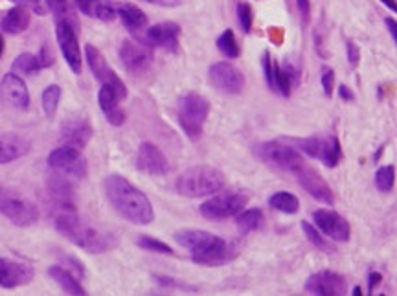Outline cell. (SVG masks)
<instances>
[{"instance_id": "6da1fadb", "label": "cell", "mask_w": 397, "mask_h": 296, "mask_svg": "<svg viewBox=\"0 0 397 296\" xmlns=\"http://www.w3.org/2000/svg\"><path fill=\"white\" fill-rule=\"evenodd\" d=\"M53 225L70 243L90 254H101L116 247V239L83 223L74 202L53 205Z\"/></svg>"}, {"instance_id": "7a4b0ae2", "label": "cell", "mask_w": 397, "mask_h": 296, "mask_svg": "<svg viewBox=\"0 0 397 296\" xmlns=\"http://www.w3.org/2000/svg\"><path fill=\"white\" fill-rule=\"evenodd\" d=\"M107 201L114 210L132 225H149L155 221V210L149 197L122 175H109L103 181Z\"/></svg>"}, {"instance_id": "3957f363", "label": "cell", "mask_w": 397, "mask_h": 296, "mask_svg": "<svg viewBox=\"0 0 397 296\" xmlns=\"http://www.w3.org/2000/svg\"><path fill=\"white\" fill-rule=\"evenodd\" d=\"M175 241L191 252V259L198 265L218 267L237 256V249L234 245L206 230H179L175 232Z\"/></svg>"}, {"instance_id": "277c9868", "label": "cell", "mask_w": 397, "mask_h": 296, "mask_svg": "<svg viewBox=\"0 0 397 296\" xmlns=\"http://www.w3.org/2000/svg\"><path fill=\"white\" fill-rule=\"evenodd\" d=\"M225 182H227V179H225L221 169L201 164V166L189 167L184 173H180L175 182V190L180 195L195 199V197L218 193L219 190H222Z\"/></svg>"}, {"instance_id": "5b68a950", "label": "cell", "mask_w": 397, "mask_h": 296, "mask_svg": "<svg viewBox=\"0 0 397 296\" xmlns=\"http://www.w3.org/2000/svg\"><path fill=\"white\" fill-rule=\"evenodd\" d=\"M208 115L210 101L204 96L197 94V92H188L179 100V109H177L179 124L191 140H198L203 136L204 122Z\"/></svg>"}, {"instance_id": "8992f818", "label": "cell", "mask_w": 397, "mask_h": 296, "mask_svg": "<svg viewBox=\"0 0 397 296\" xmlns=\"http://www.w3.org/2000/svg\"><path fill=\"white\" fill-rule=\"evenodd\" d=\"M256 155L267 166L284 173H291V175H294L305 164V158L302 157V153L294 146L282 142V140H270V142L256 146Z\"/></svg>"}, {"instance_id": "52a82bcc", "label": "cell", "mask_w": 397, "mask_h": 296, "mask_svg": "<svg viewBox=\"0 0 397 296\" xmlns=\"http://www.w3.org/2000/svg\"><path fill=\"white\" fill-rule=\"evenodd\" d=\"M0 214L17 226H32L39 221V208L0 184Z\"/></svg>"}, {"instance_id": "ba28073f", "label": "cell", "mask_w": 397, "mask_h": 296, "mask_svg": "<svg viewBox=\"0 0 397 296\" xmlns=\"http://www.w3.org/2000/svg\"><path fill=\"white\" fill-rule=\"evenodd\" d=\"M248 205V195L241 191H227V193H213L208 201L198 206V212L204 219L222 221L228 217H236L245 206Z\"/></svg>"}, {"instance_id": "9c48e42d", "label": "cell", "mask_w": 397, "mask_h": 296, "mask_svg": "<svg viewBox=\"0 0 397 296\" xmlns=\"http://www.w3.org/2000/svg\"><path fill=\"white\" fill-rule=\"evenodd\" d=\"M294 148L300 153H305L311 158H318L324 166L336 167L342 158L341 142L336 136H311V139L294 140Z\"/></svg>"}, {"instance_id": "30bf717a", "label": "cell", "mask_w": 397, "mask_h": 296, "mask_svg": "<svg viewBox=\"0 0 397 296\" xmlns=\"http://www.w3.org/2000/svg\"><path fill=\"white\" fill-rule=\"evenodd\" d=\"M48 166L56 173H61L68 179H83L89 172L87 158L83 157L81 149L70 148V146H61V148L53 149L52 153L48 155Z\"/></svg>"}, {"instance_id": "8fae6325", "label": "cell", "mask_w": 397, "mask_h": 296, "mask_svg": "<svg viewBox=\"0 0 397 296\" xmlns=\"http://www.w3.org/2000/svg\"><path fill=\"white\" fill-rule=\"evenodd\" d=\"M56 35L66 65L70 67V70L74 72V74H81L83 59H81V50H80V43H77V34H76V26H74V20L72 19L57 20Z\"/></svg>"}, {"instance_id": "7c38bea8", "label": "cell", "mask_w": 397, "mask_h": 296, "mask_svg": "<svg viewBox=\"0 0 397 296\" xmlns=\"http://www.w3.org/2000/svg\"><path fill=\"white\" fill-rule=\"evenodd\" d=\"M210 82L219 92L228 96L241 94L245 89V76L243 72L230 61L213 63L210 67Z\"/></svg>"}, {"instance_id": "4fadbf2b", "label": "cell", "mask_w": 397, "mask_h": 296, "mask_svg": "<svg viewBox=\"0 0 397 296\" xmlns=\"http://www.w3.org/2000/svg\"><path fill=\"white\" fill-rule=\"evenodd\" d=\"M85 59L89 63L90 72L94 74V77L98 79L101 85H111L113 89H116V92L120 94V98H127V89L125 83L118 77V74L109 67V63L105 61L103 53L99 52L94 44H87L85 46Z\"/></svg>"}, {"instance_id": "5bb4252c", "label": "cell", "mask_w": 397, "mask_h": 296, "mask_svg": "<svg viewBox=\"0 0 397 296\" xmlns=\"http://www.w3.org/2000/svg\"><path fill=\"white\" fill-rule=\"evenodd\" d=\"M298 184L308 191L309 195L317 201L324 202V205H333L335 202V195H333V190L331 186L324 181L320 173L315 169L313 166H309L308 162L303 164L296 173H294Z\"/></svg>"}, {"instance_id": "9a60e30c", "label": "cell", "mask_w": 397, "mask_h": 296, "mask_svg": "<svg viewBox=\"0 0 397 296\" xmlns=\"http://www.w3.org/2000/svg\"><path fill=\"white\" fill-rule=\"evenodd\" d=\"M305 292L320 296H342L348 292V280L335 271H320L308 278Z\"/></svg>"}, {"instance_id": "2e32d148", "label": "cell", "mask_w": 397, "mask_h": 296, "mask_svg": "<svg viewBox=\"0 0 397 296\" xmlns=\"http://www.w3.org/2000/svg\"><path fill=\"white\" fill-rule=\"evenodd\" d=\"M313 221L322 234L333 241H350L351 226L341 214L322 208V210L313 212Z\"/></svg>"}, {"instance_id": "e0dca14e", "label": "cell", "mask_w": 397, "mask_h": 296, "mask_svg": "<svg viewBox=\"0 0 397 296\" xmlns=\"http://www.w3.org/2000/svg\"><path fill=\"white\" fill-rule=\"evenodd\" d=\"M137 166L140 172L147 173V175H168L171 169L170 162L160 151V148L151 142L140 143L137 155Z\"/></svg>"}, {"instance_id": "ac0fdd59", "label": "cell", "mask_w": 397, "mask_h": 296, "mask_svg": "<svg viewBox=\"0 0 397 296\" xmlns=\"http://www.w3.org/2000/svg\"><path fill=\"white\" fill-rule=\"evenodd\" d=\"M33 276H35V271L28 263L11 258H0V287L15 289V287L28 285Z\"/></svg>"}, {"instance_id": "d6986e66", "label": "cell", "mask_w": 397, "mask_h": 296, "mask_svg": "<svg viewBox=\"0 0 397 296\" xmlns=\"http://www.w3.org/2000/svg\"><path fill=\"white\" fill-rule=\"evenodd\" d=\"M120 59H122L123 67L127 68L132 74H140L147 70L151 65V50L146 43H134V41H123L120 46Z\"/></svg>"}, {"instance_id": "ffe728a7", "label": "cell", "mask_w": 397, "mask_h": 296, "mask_svg": "<svg viewBox=\"0 0 397 296\" xmlns=\"http://www.w3.org/2000/svg\"><path fill=\"white\" fill-rule=\"evenodd\" d=\"M0 96L8 105L15 107L19 110H26L30 107V92L26 89V83L19 77V74L10 72L2 77L0 82Z\"/></svg>"}, {"instance_id": "44dd1931", "label": "cell", "mask_w": 397, "mask_h": 296, "mask_svg": "<svg viewBox=\"0 0 397 296\" xmlns=\"http://www.w3.org/2000/svg\"><path fill=\"white\" fill-rule=\"evenodd\" d=\"M179 37H180L179 24L171 22V20H165V22H158L147 30L146 44L147 46H158V48H164V50L175 52L177 48H179Z\"/></svg>"}, {"instance_id": "7402d4cb", "label": "cell", "mask_w": 397, "mask_h": 296, "mask_svg": "<svg viewBox=\"0 0 397 296\" xmlns=\"http://www.w3.org/2000/svg\"><path fill=\"white\" fill-rule=\"evenodd\" d=\"M59 140L63 146L83 149L92 139V127L85 118H70L63 122L61 131H59Z\"/></svg>"}, {"instance_id": "603a6c76", "label": "cell", "mask_w": 397, "mask_h": 296, "mask_svg": "<svg viewBox=\"0 0 397 296\" xmlns=\"http://www.w3.org/2000/svg\"><path fill=\"white\" fill-rule=\"evenodd\" d=\"M120 94L116 92V89H113L111 85H101L98 92V103L101 112L105 115L107 122L114 127L125 124V112L120 107Z\"/></svg>"}, {"instance_id": "cb8c5ba5", "label": "cell", "mask_w": 397, "mask_h": 296, "mask_svg": "<svg viewBox=\"0 0 397 296\" xmlns=\"http://www.w3.org/2000/svg\"><path fill=\"white\" fill-rule=\"evenodd\" d=\"M48 274H50V278H52L57 285L61 287V291H65L66 295H72V296L87 295L85 287L81 285L76 274L72 273V271H68V269L61 267V265H52V267L48 269Z\"/></svg>"}, {"instance_id": "d4e9b609", "label": "cell", "mask_w": 397, "mask_h": 296, "mask_svg": "<svg viewBox=\"0 0 397 296\" xmlns=\"http://www.w3.org/2000/svg\"><path fill=\"white\" fill-rule=\"evenodd\" d=\"M28 142L17 134H2L0 136V164L13 162L28 153Z\"/></svg>"}, {"instance_id": "484cf974", "label": "cell", "mask_w": 397, "mask_h": 296, "mask_svg": "<svg viewBox=\"0 0 397 296\" xmlns=\"http://www.w3.org/2000/svg\"><path fill=\"white\" fill-rule=\"evenodd\" d=\"M32 15L24 6H15L10 11H6L2 20H0V28L4 30L6 34H23L24 30H28Z\"/></svg>"}, {"instance_id": "4316f807", "label": "cell", "mask_w": 397, "mask_h": 296, "mask_svg": "<svg viewBox=\"0 0 397 296\" xmlns=\"http://www.w3.org/2000/svg\"><path fill=\"white\" fill-rule=\"evenodd\" d=\"M116 15L122 19L123 26L129 32H138L147 26V15L134 4H120L116 8Z\"/></svg>"}, {"instance_id": "83f0119b", "label": "cell", "mask_w": 397, "mask_h": 296, "mask_svg": "<svg viewBox=\"0 0 397 296\" xmlns=\"http://www.w3.org/2000/svg\"><path fill=\"white\" fill-rule=\"evenodd\" d=\"M48 191L52 195L53 205L57 202H74V188H72L68 177L56 173L52 177L48 179Z\"/></svg>"}, {"instance_id": "f1b7e54d", "label": "cell", "mask_w": 397, "mask_h": 296, "mask_svg": "<svg viewBox=\"0 0 397 296\" xmlns=\"http://www.w3.org/2000/svg\"><path fill=\"white\" fill-rule=\"evenodd\" d=\"M263 212L258 210V208L241 210L236 215V225L237 229L241 230L243 234H248V232H254V230L261 229V226H263Z\"/></svg>"}, {"instance_id": "f546056e", "label": "cell", "mask_w": 397, "mask_h": 296, "mask_svg": "<svg viewBox=\"0 0 397 296\" xmlns=\"http://www.w3.org/2000/svg\"><path fill=\"white\" fill-rule=\"evenodd\" d=\"M15 74H26V76H32V74H37L39 70H43V63L39 59V53H30L24 52L20 53L19 58L15 59L13 65H11Z\"/></svg>"}, {"instance_id": "4dcf8cb0", "label": "cell", "mask_w": 397, "mask_h": 296, "mask_svg": "<svg viewBox=\"0 0 397 296\" xmlns=\"http://www.w3.org/2000/svg\"><path fill=\"white\" fill-rule=\"evenodd\" d=\"M269 205L282 214H296L298 208H300L298 197L289 193V191H276L275 195L269 199Z\"/></svg>"}, {"instance_id": "1f68e13d", "label": "cell", "mask_w": 397, "mask_h": 296, "mask_svg": "<svg viewBox=\"0 0 397 296\" xmlns=\"http://www.w3.org/2000/svg\"><path fill=\"white\" fill-rule=\"evenodd\" d=\"M270 91L278 92L279 96H284V98H289L291 96V91H293V83L289 79L287 72L284 70V67L276 63L272 59V86H270Z\"/></svg>"}, {"instance_id": "d6a6232c", "label": "cell", "mask_w": 397, "mask_h": 296, "mask_svg": "<svg viewBox=\"0 0 397 296\" xmlns=\"http://www.w3.org/2000/svg\"><path fill=\"white\" fill-rule=\"evenodd\" d=\"M218 48L219 52L228 59H237L239 58V53H241V48L237 44V39L234 35L232 30H225L218 39Z\"/></svg>"}, {"instance_id": "836d02e7", "label": "cell", "mask_w": 397, "mask_h": 296, "mask_svg": "<svg viewBox=\"0 0 397 296\" xmlns=\"http://www.w3.org/2000/svg\"><path fill=\"white\" fill-rule=\"evenodd\" d=\"M302 230H303V234L308 236V239L311 241L315 247H317L318 250H324V252H333V245L327 241L324 236H322V232L320 230L317 229V226H313L309 221H302Z\"/></svg>"}, {"instance_id": "e575fe53", "label": "cell", "mask_w": 397, "mask_h": 296, "mask_svg": "<svg viewBox=\"0 0 397 296\" xmlns=\"http://www.w3.org/2000/svg\"><path fill=\"white\" fill-rule=\"evenodd\" d=\"M59 100H61V86L50 85L44 89L43 92V109L46 112L48 118H53L59 107Z\"/></svg>"}, {"instance_id": "d590c367", "label": "cell", "mask_w": 397, "mask_h": 296, "mask_svg": "<svg viewBox=\"0 0 397 296\" xmlns=\"http://www.w3.org/2000/svg\"><path fill=\"white\" fill-rule=\"evenodd\" d=\"M393 182H396V167L392 164L379 167L377 173H375V186H377V190L388 193V191L393 190Z\"/></svg>"}, {"instance_id": "8d00e7d4", "label": "cell", "mask_w": 397, "mask_h": 296, "mask_svg": "<svg viewBox=\"0 0 397 296\" xmlns=\"http://www.w3.org/2000/svg\"><path fill=\"white\" fill-rule=\"evenodd\" d=\"M137 245L140 249L144 250H151V252H158V254H173L170 245H165L164 241H158V239L151 238V236H140L137 239Z\"/></svg>"}, {"instance_id": "74e56055", "label": "cell", "mask_w": 397, "mask_h": 296, "mask_svg": "<svg viewBox=\"0 0 397 296\" xmlns=\"http://www.w3.org/2000/svg\"><path fill=\"white\" fill-rule=\"evenodd\" d=\"M237 19L241 24V30L245 34H251L252 32V22H254V11H252V6L248 2H239L237 4Z\"/></svg>"}, {"instance_id": "f35d334b", "label": "cell", "mask_w": 397, "mask_h": 296, "mask_svg": "<svg viewBox=\"0 0 397 296\" xmlns=\"http://www.w3.org/2000/svg\"><path fill=\"white\" fill-rule=\"evenodd\" d=\"M44 6H46L48 10L52 11L56 15V20L59 19H72L70 17V4H68V0H43Z\"/></svg>"}, {"instance_id": "ab89813d", "label": "cell", "mask_w": 397, "mask_h": 296, "mask_svg": "<svg viewBox=\"0 0 397 296\" xmlns=\"http://www.w3.org/2000/svg\"><path fill=\"white\" fill-rule=\"evenodd\" d=\"M92 17H96V19L99 20H105V22H109V20H114L118 15H116V8H114L111 2H107V0H101V2H98L94 8V11H92Z\"/></svg>"}, {"instance_id": "60d3db41", "label": "cell", "mask_w": 397, "mask_h": 296, "mask_svg": "<svg viewBox=\"0 0 397 296\" xmlns=\"http://www.w3.org/2000/svg\"><path fill=\"white\" fill-rule=\"evenodd\" d=\"M333 86H335V72H333V68L324 67L322 68V89H324V94L327 98L333 96Z\"/></svg>"}, {"instance_id": "b9f144b4", "label": "cell", "mask_w": 397, "mask_h": 296, "mask_svg": "<svg viewBox=\"0 0 397 296\" xmlns=\"http://www.w3.org/2000/svg\"><path fill=\"white\" fill-rule=\"evenodd\" d=\"M346 53H348V61H350L351 68L357 67V65H359V59H360V50H359V46L351 41V39L346 41Z\"/></svg>"}, {"instance_id": "7bdbcfd3", "label": "cell", "mask_w": 397, "mask_h": 296, "mask_svg": "<svg viewBox=\"0 0 397 296\" xmlns=\"http://www.w3.org/2000/svg\"><path fill=\"white\" fill-rule=\"evenodd\" d=\"M282 67H284V70L287 72V76H289V79H291V83H293V86L300 85V79H302V72L298 70L293 63H289V61L282 63Z\"/></svg>"}, {"instance_id": "ee69618b", "label": "cell", "mask_w": 397, "mask_h": 296, "mask_svg": "<svg viewBox=\"0 0 397 296\" xmlns=\"http://www.w3.org/2000/svg\"><path fill=\"white\" fill-rule=\"evenodd\" d=\"M296 6L300 15H302L303 22L308 24L309 19H311V2L309 0H296Z\"/></svg>"}, {"instance_id": "f6af8a7d", "label": "cell", "mask_w": 397, "mask_h": 296, "mask_svg": "<svg viewBox=\"0 0 397 296\" xmlns=\"http://www.w3.org/2000/svg\"><path fill=\"white\" fill-rule=\"evenodd\" d=\"M381 280H383V274L372 271V273L368 274V292H374L375 289L381 285Z\"/></svg>"}, {"instance_id": "bcb514c9", "label": "cell", "mask_w": 397, "mask_h": 296, "mask_svg": "<svg viewBox=\"0 0 397 296\" xmlns=\"http://www.w3.org/2000/svg\"><path fill=\"white\" fill-rule=\"evenodd\" d=\"M11 2H15V4L32 6V10L37 11L39 15L44 13V8H43V6H41V2H43V0H11Z\"/></svg>"}, {"instance_id": "7dc6e473", "label": "cell", "mask_w": 397, "mask_h": 296, "mask_svg": "<svg viewBox=\"0 0 397 296\" xmlns=\"http://www.w3.org/2000/svg\"><path fill=\"white\" fill-rule=\"evenodd\" d=\"M384 24H386L388 32H390V35H392V41H393V43H397V24H396V19H392V17H386V19H384Z\"/></svg>"}, {"instance_id": "c3c4849f", "label": "cell", "mask_w": 397, "mask_h": 296, "mask_svg": "<svg viewBox=\"0 0 397 296\" xmlns=\"http://www.w3.org/2000/svg\"><path fill=\"white\" fill-rule=\"evenodd\" d=\"M339 94H341L342 100H346V101H353L355 100V94L351 92L350 86H346V85L339 86Z\"/></svg>"}, {"instance_id": "681fc988", "label": "cell", "mask_w": 397, "mask_h": 296, "mask_svg": "<svg viewBox=\"0 0 397 296\" xmlns=\"http://www.w3.org/2000/svg\"><path fill=\"white\" fill-rule=\"evenodd\" d=\"M146 2H151V4H158V6H175V4H179V0H146Z\"/></svg>"}, {"instance_id": "f907efd6", "label": "cell", "mask_w": 397, "mask_h": 296, "mask_svg": "<svg viewBox=\"0 0 397 296\" xmlns=\"http://www.w3.org/2000/svg\"><path fill=\"white\" fill-rule=\"evenodd\" d=\"M386 8H390L392 11H396V0H381Z\"/></svg>"}, {"instance_id": "816d5d0a", "label": "cell", "mask_w": 397, "mask_h": 296, "mask_svg": "<svg viewBox=\"0 0 397 296\" xmlns=\"http://www.w3.org/2000/svg\"><path fill=\"white\" fill-rule=\"evenodd\" d=\"M360 295H363V289H360L359 285L353 287V296H360Z\"/></svg>"}, {"instance_id": "f5cc1de1", "label": "cell", "mask_w": 397, "mask_h": 296, "mask_svg": "<svg viewBox=\"0 0 397 296\" xmlns=\"http://www.w3.org/2000/svg\"><path fill=\"white\" fill-rule=\"evenodd\" d=\"M2 52H4V41L0 37V56H2Z\"/></svg>"}]
</instances>
